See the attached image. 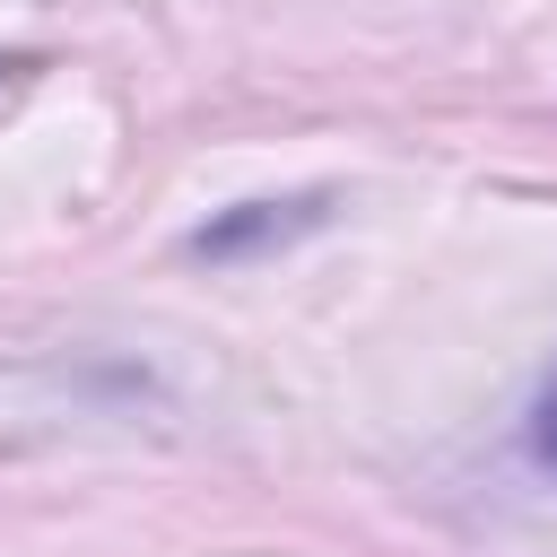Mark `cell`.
<instances>
[{"mask_svg": "<svg viewBox=\"0 0 557 557\" xmlns=\"http://www.w3.org/2000/svg\"><path fill=\"white\" fill-rule=\"evenodd\" d=\"M531 453L557 470V374L540 383V400H531Z\"/></svg>", "mask_w": 557, "mask_h": 557, "instance_id": "obj_1", "label": "cell"}]
</instances>
